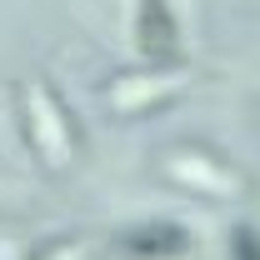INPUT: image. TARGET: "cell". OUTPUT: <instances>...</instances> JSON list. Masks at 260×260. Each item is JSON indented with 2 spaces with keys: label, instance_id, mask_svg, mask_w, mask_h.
Here are the masks:
<instances>
[{
  "label": "cell",
  "instance_id": "obj_3",
  "mask_svg": "<svg viewBox=\"0 0 260 260\" xmlns=\"http://www.w3.org/2000/svg\"><path fill=\"white\" fill-rule=\"evenodd\" d=\"M230 260H260V235L250 225L230 230Z\"/></svg>",
  "mask_w": 260,
  "mask_h": 260
},
{
  "label": "cell",
  "instance_id": "obj_1",
  "mask_svg": "<svg viewBox=\"0 0 260 260\" xmlns=\"http://www.w3.org/2000/svg\"><path fill=\"white\" fill-rule=\"evenodd\" d=\"M135 45L155 65H170L180 55V25H175L165 0H140V10H135Z\"/></svg>",
  "mask_w": 260,
  "mask_h": 260
},
{
  "label": "cell",
  "instance_id": "obj_2",
  "mask_svg": "<svg viewBox=\"0 0 260 260\" xmlns=\"http://www.w3.org/2000/svg\"><path fill=\"white\" fill-rule=\"evenodd\" d=\"M125 245L135 255H180V250L190 245V235L180 225H170V220H155V225H135L125 235Z\"/></svg>",
  "mask_w": 260,
  "mask_h": 260
}]
</instances>
